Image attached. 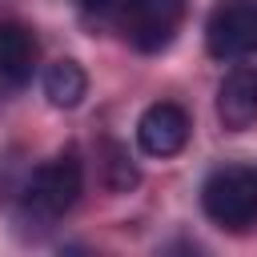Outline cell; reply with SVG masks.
Returning <instances> with one entry per match:
<instances>
[{
    "mask_svg": "<svg viewBox=\"0 0 257 257\" xmlns=\"http://www.w3.org/2000/svg\"><path fill=\"white\" fill-rule=\"evenodd\" d=\"M84 193V165L76 149L56 153L52 161L36 165L24 185V213L32 221H56L64 217Z\"/></svg>",
    "mask_w": 257,
    "mask_h": 257,
    "instance_id": "obj_1",
    "label": "cell"
},
{
    "mask_svg": "<svg viewBox=\"0 0 257 257\" xmlns=\"http://www.w3.org/2000/svg\"><path fill=\"white\" fill-rule=\"evenodd\" d=\"M36 68V40L24 24L0 20V80L8 84H28Z\"/></svg>",
    "mask_w": 257,
    "mask_h": 257,
    "instance_id": "obj_7",
    "label": "cell"
},
{
    "mask_svg": "<svg viewBox=\"0 0 257 257\" xmlns=\"http://www.w3.org/2000/svg\"><path fill=\"white\" fill-rule=\"evenodd\" d=\"M185 16V0H116L108 20L141 52H161L173 44Z\"/></svg>",
    "mask_w": 257,
    "mask_h": 257,
    "instance_id": "obj_3",
    "label": "cell"
},
{
    "mask_svg": "<svg viewBox=\"0 0 257 257\" xmlns=\"http://www.w3.org/2000/svg\"><path fill=\"white\" fill-rule=\"evenodd\" d=\"M137 181H141V169L128 161V153L120 149V145H104V185L112 189V193H128V189H137Z\"/></svg>",
    "mask_w": 257,
    "mask_h": 257,
    "instance_id": "obj_9",
    "label": "cell"
},
{
    "mask_svg": "<svg viewBox=\"0 0 257 257\" xmlns=\"http://www.w3.org/2000/svg\"><path fill=\"white\" fill-rule=\"evenodd\" d=\"M201 209L221 229H249L257 225V169L249 165H221L201 185Z\"/></svg>",
    "mask_w": 257,
    "mask_h": 257,
    "instance_id": "obj_2",
    "label": "cell"
},
{
    "mask_svg": "<svg viewBox=\"0 0 257 257\" xmlns=\"http://www.w3.org/2000/svg\"><path fill=\"white\" fill-rule=\"evenodd\" d=\"M80 8L92 12V16H104V20H108V12L116 8V0H80Z\"/></svg>",
    "mask_w": 257,
    "mask_h": 257,
    "instance_id": "obj_10",
    "label": "cell"
},
{
    "mask_svg": "<svg viewBox=\"0 0 257 257\" xmlns=\"http://www.w3.org/2000/svg\"><path fill=\"white\" fill-rule=\"evenodd\" d=\"M217 120L229 133H245L257 124V72L233 68L217 88Z\"/></svg>",
    "mask_w": 257,
    "mask_h": 257,
    "instance_id": "obj_6",
    "label": "cell"
},
{
    "mask_svg": "<svg viewBox=\"0 0 257 257\" xmlns=\"http://www.w3.org/2000/svg\"><path fill=\"white\" fill-rule=\"evenodd\" d=\"M44 96L52 108H76L88 96V72L80 68V60L60 56L44 68Z\"/></svg>",
    "mask_w": 257,
    "mask_h": 257,
    "instance_id": "obj_8",
    "label": "cell"
},
{
    "mask_svg": "<svg viewBox=\"0 0 257 257\" xmlns=\"http://www.w3.org/2000/svg\"><path fill=\"white\" fill-rule=\"evenodd\" d=\"M205 48L213 60L257 52V0H221L205 20Z\"/></svg>",
    "mask_w": 257,
    "mask_h": 257,
    "instance_id": "obj_4",
    "label": "cell"
},
{
    "mask_svg": "<svg viewBox=\"0 0 257 257\" xmlns=\"http://www.w3.org/2000/svg\"><path fill=\"white\" fill-rule=\"evenodd\" d=\"M189 133H193V124H189V112L181 108V104H173V100H157V104H149L145 112H141V120H137V145H141V153H149V157H177L185 145H189Z\"/></svg>",
    "mask_w": 257,
    "mask_h": 257,
    "instance_id": "obj_5",
    "label": "cell"
}]
</instances>
